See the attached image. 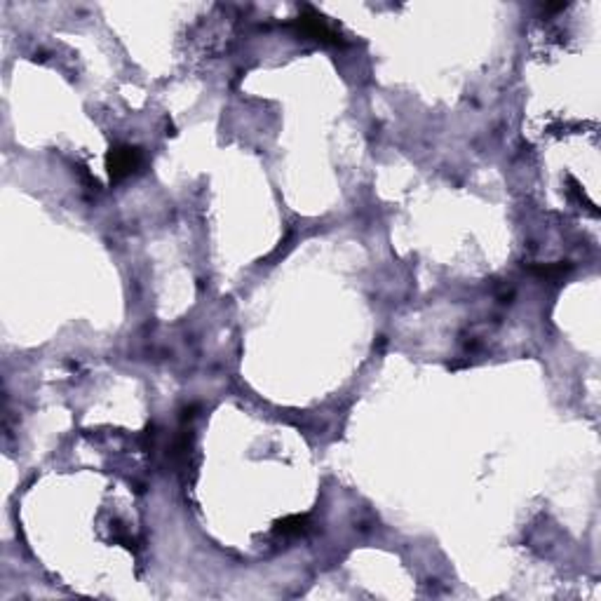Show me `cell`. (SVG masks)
Masks as SVG:
<instances>
[{
  "instance_id": "obj_1",
  "label": "cell",
  "mask_w": 601,
  "mask_h": 601,
  "mask_svg": "<svg viewBox=\"0 0 601 601\" xmlns=\"http://www.w3.org/2000/svg\"><path fill=\"white\" fill-rule=\"evenodd\" d=\"M137 160H139V153L134 148L113 151V158H110V172H113V177L129 174L137 167Z\"/></svg>"
}]
</instances>
